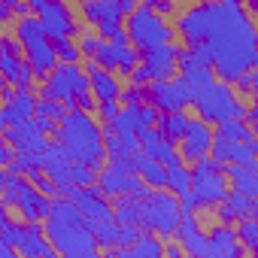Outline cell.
Listing matches in <instances>:
<instances>
[{
    "label": "cell",
    "mask_w": 258,
    "mask_h": 258,
    "mask_svg": "<svg viewBox=\"0 0 258 258\" xmlns=\"http://www.w3.org/2000/svg\"><path fill=\"white\" fill-rule=\"evenodd\" d=\"M228 204L225 198H198L188 204L185 210V225L188 231L204 240V243H213L222 231H225V216H228Z\"/></svg>",
    "instance_id": "cell-1"
},
{
    "label": "cell",
    "mask_w": 258,
    "mask_h": 258,
    "mask_svg": "<svg viewBox=\"0 0 258 258\" xmlns=\"http://www.w3.org/2000/svg\"><path fill=\"white\" fill-rule=\"evenodd\" d=\"M164 143H167V149H170V161L176 164V170H182L188 179H195L201 170H207V161H204V155H201V146L195 143V134L191 131H170L167 127V134L161 137Z\"/></svg>",
    "instance_id": "cell-2"
},
{
    "label": "cell",
    "mask_w": 258,
    "mask_h": 258,
    "mask_svg": "<svg viewBox=\"0 0 258 258\" xmlns=\"http://www.w3.org/2000/svg\"><path fill=\"white\" fill-rule=\"evenodd\" d=\"M225 91H228V100H231V106L237 112L258 115V82H246L240 76H231L228 85H225Z\"/></svg>",
    "instance_id": "cell-3"
},
{
    "label": "cell",
    "mask_w": 258,
    "mask_h": 258,
    "mask_svg": "<svg viewBox=\"0 0 258 258\" xmlns=\"http://www.w3.org/2000/svg\"><path fill=\"white\" fill-rule=\"evenodd\" d=\"M0 213H4V225H7V231H19V234H31V231H37V225H34V213H31V207L25 204V198H10V201H4Z\"/></svg>",
    "instance_id": "cell-4"
},
{
    "label": "cell",
    "mask_w": 258,
    "mask_h": 258,
    "mask_svg": "<svg viewBox=\"0 0 258 258\" xmlns=\"http://www.w3.org/2000/svg\"><path fill=\"white\" fill-rule=\"evenodd\" d=\"M109 85H112V94H121V97H134L137 94V85H140V76L127 67V61H109V70L103 76Z\"/></svg>",
    "instance_id": "cell-5"
},
{
    "label": "cell",
    "mask_w": 258,
    "mask_h": 258,
    "mask_svg": "<svg viewBox=\"0 0 258 258\" xmlns=\"http://www.w3.org/2000/svg\"><path fill=\"white\" fill-rule=\"evenodd\" d=\"M55 10L61 13L64 25H67V28H76V31H82V28L94 19V13H91V7L85 4V0H61Z\"/></svg>",
    "instance_id": "cell-6"
},
{
    "label": "cell",
    "mask_w": 258,
    "mask_h": 258,
    "mask_svg": "<svg viewBox=\"0 0 258 258\" xmlns=\"http://www.w3.org/2000/svg\"><path fill=\"white\" fill-rule=\"evenodd\" d=\"M176 121L185 127V131H191V127H201V124L207 121V109H204V103H201L198 97H185V100H179V106H176Z\"/></svg>",
    "instance_id": "cell-7"
},
{
    "label": "cell",
    "mask_w": 258,
    "mask_h": 258,
    "mask_svg": "<svg viewBox=\"0 0 258 258\" xmlns=\"http://www.w3.org/2000/svg\"><path fill=\"white\" fill-rule=\"evenodd\" d=\"M185 76H188V64H185V58H182V55H167L164 67L158 70V82L167 85V88H173V85L185 82Z\"/></svg>",
    "instance_id": "cell-8"
},
{
    "label": "cell",
    "mask_w": 258,
    "mask_h": 258,
    "mask_svg": "<svg viewBox=\"0 0 258 258\" xmlns=\"http://www.w3.org/2000/svg\"><path fill=\"white\" fill-rule=\"evenodd\" d=\"M161 46L167 49V55H182V58H188V55L198 52V49H195V40H191V34H188L185 28H179V31H173V34H164V37H161Z\"/></svg>",
    "instance_id": "cell-9"
},
{
    "label": "cell",
    "mask_w": 258,
    "mask_h": 258,
    "mask_svg": "<svg viewBox=\"0 0 258 258\" xmlns=\"http://www.w3.org/2000/svg\"><path fill=\"white\" fill-rule=\"evenodd\" d=\"M207 170H210V176L216 179L219 195H222L225 201H231V198L237 195V188H240V176H237V170H228V167H222V164H210Z\"/></svg>",
    "instance_id": "cell-10"
},
{
    "label": "cell",
    "mask_w": 258,
    "mask_h": 258,
    "mask_svg": "<svg viewBox=\"0 0 258 258\" xmlns=\"http://www.w3.org/2000/svg\"><path fill=\"white\" fill-rule=\"evenodd\" d=\"M61 40H64V46H67V52H70L73 58H79V55H91V43H88V37H85L82 31H76V28H64V31H61Z\"/></svg>",
    "instance_id": "cell-11"
},
{
    "label": "cell",
    "mask_w": 258,
    "mask_h": 258,
    "mask_svg": "<svg viewBox=\"0 0 258 258\" xmlns=\"http://www.w3.org/2000/svg\"><path fill=\"white\" fill-rule=\"evenodd\" d=\"M82 97H85V103H88L91 109H97V112H109V97L100 91V85H97V82L82 85Z\"/></svg>",
    "instance_id": "cell-12"
},
{
    "label": "cell",
    "mask_w": 258,
    "mask_h": 258,
    "mask_svg": "<svg viewBox=\"0 0 258 258\" xmlns=\"http://www.w3.org/2000/svg\"><path fill=\"white\" fill-rule=\"evenodd\" d=\"M73 76L82 82V85H88V82H97V73H94V61L88 58V55H79V58H73Z\"/></svg>",
    "instance_id": "cell-13"
},
{
    "label": "cell",
    "mask_w": 258,
    "mask_h": 258,
    "mask_svg": "<svg viewBox=\"0 0 258 258\" xmlns=\"http://www.w3.org/2000/svg\"><path fill=\"white\" fill-rule=\"evenodd\" d=\"M231 252H234V258H258V243L249 240L246 234H237V237H231Z\"/></svg>",
    "instance_id": "cell-14"
},
{
    "label": "cell",
    "mask_w": 258,
    "mask_h": 258,
    "mask_svg": "<svg viewBox=\"0 0 258 258\" xmlns=\"http://www.w3.org/2000/svg\"><path fill=\"white\" fill-rule=\"evenodd\" d=\"M243 19V25L252 31V37H258V4H252V0H240V4L234 7Z\"/></svg>",
    "instance_id": "cell-15"
},
{
    "label": "cell",
    "mask_w": 258,
    "mask_h": 258,
    "mask_svg": "<svg viewBox=\"0 0 258 258\" xmlns=\"http://www.w3.org/2000/svg\"><path fill=\"white\" fill-rule=\"evenodd\" d=\"M134 109V97H121V94H109V115L118 121L121 115H127Z\"/></svg>",
    "instance_id": "cell-16"
},
{
    "label": "cell",
    "mask_w": 258,
    "mask_h": 258,
    "mask_svg": "<svg viewBox=\"0 0 258 258\" xmlns=\"http://www.w3.org/2000/svg\"><path fill=\"white\" fill-rule=\"evenodd\" d=\"M207 79H210V85H213V88H225L231 76H225L222 64H219V61L213 58V61H207Z\"/></svg>",
    "instance_id": "cell-17"
},
{
    "label": "cell",
    "mask_w": 258,
    "mask_h": 258,
    "mask_svg": "<svg viewBox=\"0 0 258 258\" xmlns=\"http://www.w3.org/2000/svg\"><path fill=\"white\" fill-rule=\"evenodd\" d=\"M31 170H34V176H37V179H40V182H43V185H46L49 191H55V195L61 191V185H58L55 173H52V170H49L46 164H31Z\"/></svg>",
    "instance_id": "cell-18"
},
{
    "label": "cell",
    "mask_w": 258,
    "mask_h": 258,
    "mask_svg": "<svg viewBox=\"0 0 258 258\" xmlns=\"http://www.w3.org/2000/svg\"><path fill=\"white\" fill-rule=\"evenodd\" d=\"M222 127H225V124H222V118H219V115H207V121L198 127V131H201L207 140H219V137H222Z\"/></svg>",
    "instance_id": "cell-19"
},
{
    "label": "cell",
    "mask_w": 258,
    "mask_h": 258,
    "mask_svg": "<svg viewBox=\"0 0 258 258\" xmlns=\"http://www.w3.org/2000/svg\"><path fill=\"white\" fill-rule=\"evenodd\" d=\"M246 219H243V213H228L225 216V234H231V237H237V234H246Z\"/></svg>",
    "instance_id": "cell-20"
},
{
    "label": "cell",
    "mask_w": 258,
    "mask_h": 258,
    "mask_svg": "<svg viewBox=\"0 0 258 258\" xmlns=\"http://www.w3.org/2000/svg\"><path fill=\"white\" fill-rule=\"evenodd\" d=\"M7 258H34V252L22 243V240H16V237H7Z\"/></svg>",
    "instance_id": "cell-21"
},
{
    "label": "cell",
    "mask_w": 258,
    "mask_h": 258,
    "mask_svg": "<svg viewBox=\"0 0 258 258\" xmlns=\"http://www.w3.org/2000/svg\"><path fill=\"white\" fill-rule=\"evenodd\" d=\"M40 140H43L49 149H61V146H64V134L52 131V127H46V124H43V131H40Z\"/></svg>",
    "instance_id": "cell-22"
}]
</instances>
